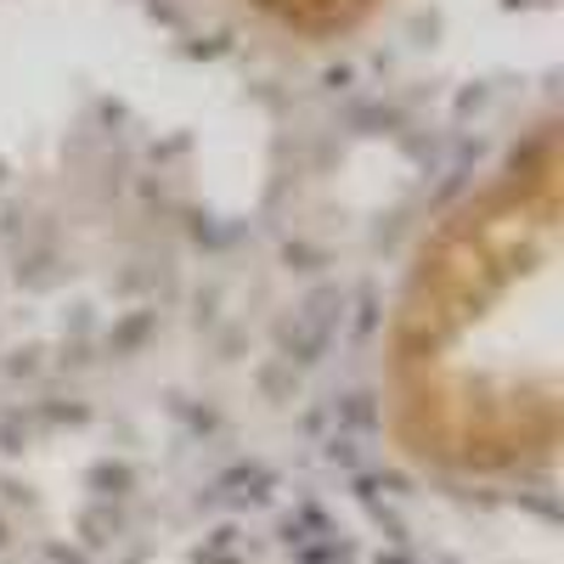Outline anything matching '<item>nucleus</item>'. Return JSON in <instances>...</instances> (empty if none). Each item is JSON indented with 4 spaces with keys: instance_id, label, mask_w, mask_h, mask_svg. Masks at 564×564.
Here are the masks:
<instances>
[{
    "instance_id": "2",
    "label": "nucleus",
    "mask_w": 564,
    "mask_h": 564,
    "mask_svg": "<svg viewBox=\"0 0 564 564\" xmlns=\"http://www.w3.org/2000/svg\"><path fill=\"white\" fill-rule=\"evenodd\" d=\"M254 7L282 23V29H294V34H339L350 29L356 18L372 12V0H254Z\"/></svg>"
},
{
    "instance_id": "1",
    "label": "nucleus",
    "mask_w": 564,
    "mask_h": 564,
    "mask_svg": "<svg viewBox=\"0 0 564 564\" xmlns=\"http://www.w3.org/2000/svg\"><path fill=\"white\" fill-rule=\"evenodd\" d=\"M564 175L547 124L423 249L390 339V395L412 452L502 475L558 441Z\"/></svg>"
}]
</instances>
